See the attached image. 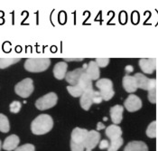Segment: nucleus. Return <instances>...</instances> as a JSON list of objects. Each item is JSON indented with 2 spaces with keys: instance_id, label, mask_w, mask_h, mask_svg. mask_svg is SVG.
<instances>
[{
  "instance_id": "nucleus-1",
  "label": "nucleus",
  "mask_w": 158,
  "mask_h": 151,
  "mask_svg": "<svg viewBox=\"0 0 158 151\" xmlns=\"http://www.w3.org/2000/svg\"><path fill=\"white\" fill-rule=\"evenodd\" d=\"M53 127L52 118L48 114H41L32 121L31 130L35 135H44Z\"/></svg>"
},
{
  "instance_id": "nucleus-2",
  "label": "nucleus",
  "mask_w": 158,
  "mask_h": 151,
  "mask_svg": "<svg viewBox=\"0 0 158 151\" xmlns=\"http://www.w3.org/2000/svg\"><path fill=\"white\" fill-rule=\"evenodd\" d=\"M88 132L89 131L87 129L81 128H75L73 129L71 136V150H85V142Z\"/></svg>"
},
{
  "instance_id": "nucleus-3",
  "label": "nucleus",
  "mask_w": 158,
  "mask_h": 151,
  "mask_svg": "<svg viewBox=\"0 0 158 151\" xmlns=\"http://www.w3.org/2000/svg\"><path fill=\"white\" fill-rule=\"evenodd\" d=\"M67 90L68 92L74 97V98H78V97H81L82 94L85 92L87 90L89 89H93L92 87V81L89 76L84 73L80 79V82L77 85L75 86H67Z\"/></svg>"
},
{
  "instance_id": "nucleus-4",
  "label": "nucleus",
  "mask_w": 158,
  "mask_h": 151,
  "mask_svg": "<svg viewBox=\"0 0 158 151\" xmlns=\"http://www.w3.org/2000/svg\"><path fill=\"white\" fill-rule=\"evenodd\" d=\"M51 64L47 58H30L24 62V69L30 73H42L46 71Z\"/></svg>"
},
{
  "instance_id": "nucleus-5",
  "label": "nucleus",
  "mask_w": 158,
  "mask_h": 151,
  "mask_svg": "<svg viewBox=\"0 0 158 151\" xmlns=\"http://www.w3.org/2000/svg\"><path fill=\"white\" fill-rule=\"evenodd\" d=\"M96 86L99 89V92L103 101H110L113 98L115 91L113 90V83L110 79H100L96 82Z\"/></svg>"
},
{
  "instance_id": "nucleus-6",
  "label": "nucleus",
  "mask_w": 158,
  "mask_h": 151,
  "mask_svg": "<svg viewBox=\"0 0 158 151\" xmlns=\"http://www.w3.org/2000/svg\"><path fill=\"white\" fill-rule=\"evenodd\" d=\"M15 93L22 97V98H28L34 91V82L33 80L30 78H25L23 81L19 82L15 86Z\"/></svg>"
},
{
  "instance_id": "nucleus-7",
  "label": "nucleus",
  "mask_w": 158,
  "mask_h": 151,
  "mask_svg": "<svg viewBox=\"0 0 158 151\" xmlns=\"http://www.w3.org/2000/svg\"><path fill=\"white\" fill-rule=\"evenodd\" d=\"M58 101V96L54 92H50L39 98L35 101V107L39 111H45L54 107Z\"/></svg>"
},
{
  "instance_id": "nucleus-8",
  "label": "nucleus",
  "mask_w": 158,
  "mask_h": 151,
  "mask_svg": "<svg viewBox=\"0 0 158 151\" xmlns=\"http://www.w3.org/2000/svg\"><path fill=\"white\" fill-rule=\"evenodd\" d=\"M135 78L137 82L138 89H142L145 90H149L154 87H156V79H149L142 73H135Z\"/></svg>"
},
{
  "instance_id": "nucleus-9",
  "label": "nucleus",
  "mask_w": 158,
  "mask_h": 151,
  "mask_svg": "<svg viewBox=\"0 0 158 151\" xmlns=\"http://www.w3.org/2000/svg\"><path fill=\"white\" fill-rule=\"evenodd\" d=\"M88 64H84V66L82 68H78L76 70H73L71 72H68L66 77H65V80L66 82L71 85V86H75L79 83L80 82V79L81 77L82 76V74L85 73L86 68H87Z\"/></svg>"
},
{
  "instance_id": "nucleus-10",
  "label": "nucleus",
  "mask_w": 158,
  "mask_h": 151,
  "mask_svg": "<svg viewBox=\"0 0 158 151\" xmlns=\"http://www.w3.org/2000/svg\"><path fill=\"white\" fill-rule=\"evenodd\" d=\"M100 142V134L97 130H90L88 132L85 142V150L92 151Z\"/></svg>"
},
{
  "instance_id": "nucleus-11",
  "label": "nucleus",
  "mask_w": 158,
  "mask_h": 151,
  "mask_svg": "<svg viewBox=\"0 0 158 151\" xmlns=\"http://www.w3.org/2000/svg\"><path fill=\"white\" fill-rule=\"evenodd\" d=\"M124 105L127 111H128L129 112H135V111H139L142 108V101L138 96L130 94L127 97V99L125 101Z\"/></svg>"
},
{
  "instance_id": "nucleus-12",
  "label": "nucleus",
  "mask_w": 158,
  "mask_h": 151,
  "mask_svg": "<svg viewBox=\"0 0 158 151\" xmlns=\"http://www.w3.org/2000/svg\"><path fill=\"white\" fill-rule=\"evenodd\" d=\"M138 64L141 70L146 74H152L156 69V58H142L139 60Z\"/></svg>"
},
{
  "instance_id": "nucleus-13",
  "label": "nucleus",
  "mask_w": 158,
  "mask_h": 151,
  "mask_svg": "<svg viewBox=\"0 0 158 151\" xmlns=\"http://www.w3.org/2000/svg\"><path fill=\"white\" fill-rule=\"evenodd\" d=\"M93 91H94L93 89H89L81 97L80 103L84 111H89L91 105L93 104Z\"/></svg>"
},
{
  "instance_id": "nucleus-14",
  "label": "nucleus",
  "mask_w": 158,
  "mask_h": 151,
  "mask_svg": "<svg viewBox=\"0 0 158 151\" xmlns=\"http://www.w3.org/2000/svg\"><path fill=\"white\" fill-rule=\"evenodd\" d=\"M122 84H123V87L125 89V90L128 93H133L135 91H136V90L138 89L137 82H136L135 76H124L123 81H122Z\"/></svg>"
},
{
  "instance_id": "nucleus-15",
  "label": "nucleus",
  "mask_w": 158,
  "mask_h": 151,
  "mask_svg": "<svg viewBox=\"0 0 158 151\" xmlns=\"http://www.w3.org/2000/svg\"><path fill=\"white\" fill-rule=\"evenodd\" d=\"M123 111H124V107L121 105H115L110 108V118L115 125L120 124L123 119Z\"/></svg>"
},
{
  "instance_id": "nucleus-16",
  "label": "nucleus",
  "mask_w": 158,
  "mask_h": 151,
  "mask_svg": "<svg viewBox=\"0 0 158 151\" xmlns=\"http://www.w3.org/2000/svg\"><path fill=\"white\" fill-rule=\"evenodd\" d=\"M19 142H20V139L18 138V136H16L15 134L10 135L5 139V141L2 145V148L6 151H15L18 148Z\"/></svg>"
},
{
  "instance_id": "nucleus-17",
  "label": "nucleus",
  "mask_w": 158,
  "mask_h": 151,
  "mask_svg": "<svg viewBox=\"0 0 158 151\" xmlns=\"http://www.w3.org/2000/svg\"><path fill=\"white\" fill-rule=\"evenodd\" d=\"M68 65L65 62H59L54 65L53 75L57 80H63L67 74Z\"/></svg>"
},
{
  "instance_id": "nucleus-18",
  "label": "nucleus",
  "mask_w": 158,
  "mask_h": 151,
  "mask_svg": "<svg viewBox=\"0 0 158 151\" xmlns=\"http://www.w3.org/2000/svg\"><path fill=\"white\" fill-rule=\"evenodd\" d=\"M85 73L91 79V81L98 80L99 75H100V73H99V67L98 66L96 62H94V61L89 62V63L88 64V66L86 68Z\"/></svg>"
},
{
  "instance_id": "nucleus-19",
  "label": "nucleus",
  "mask_w": 158,
  "mask_h": 151,
  "mask_svg": "<svg viewBox=\"0 0 158 151\" xmlns=\"http://www.w3.org/2000/svg\"><path fill=\"white\" fill-rule=\"evenodd\" d=\"M106 135L110 140L118 139L122 138L121 128L118 125H110L106 128Z\"/></svg>"
},
{
  "instance_id": "nucleus-20",
  "label": "nucleus",
  "mask_w": 158,
  "mask_h": 151,
  "mask_svg": "<svg viewBox=\"0 0 158 151\" xmlns=\"http://www.w3.org/2000/svg\"><path fill=\"white\" fill-rule=\"evenodd\" d=\"M124 151H148V147L143 141H131L125 147Z\"/></svg>"
},
{
  "instance_id": "nucleus-21",
  "label": "nucleus",
  "mask_w": 158,
  "mask_h": 151,
  "mask_svg": "<svg viewBox=\"0 0 158 151\" xmlns=\"http://www.w3.org/2000/svg\"><path fill=\"white\" fill-rule=\"evenodd\" d=\"M10 129V124L7 117L0 113V131L3 133H7Z\"/></svg>"
},
{
  "instance_id": "nucleus-22",
  "label": "nucleus",
  "mask_w": 158,
  "mask_h": 151,
  "mask_svg": "<svg viewBox=\"0 0 158 151\" xmlns=\"http://www.w3.org/2000/svg\"><path fill=\"white\" fill-rule=\"evenodd\" d=\"M123 143H124V139L122 138L114 139V140H110V147L108 149V151H118L122 147Z\"/></svg>"
},
{
  "instance_id": "nucleus-23",
  "label": "nucleus",
  "mask_w": 158,
  "mask_h": 151,
  "mask_svg": "<svg viewBox=\"0 0 158 151\" xmlns=\"http://www.w3.org/2000/svg\"><path fill=\"white\" fill-rule=\"evenodd\" d=\"M146 136L150 139H155L156 137V121H153L146 128Z\"/></svg>"
},
{
  "instance_id": "nucleus-24",
  "label": "nucleus",
  "mask_w": 158,
  "mask_h": 151,
  "mask_svg": "<svg viewBox=\"0 0 158 151\" xmlns=\"http://www.w3.org/2000/svg\"><path fill=\"white\" fill-rule=\"evenodd\" d=\"M21 59H6V58H0V69H6L12 64L18 63Z\"/></svg>"
},
{
  "instance_id": "nucleus-25",
  "label": "nucleus",
  "mask_w": 158,
  "mask_h": 151,
  "mask_svg": "<svg viewBox=\"0 0 158 151\" xmlns=\"http://www.w3.org/2000/svg\"><path fill=\"white\" fill-rule=\"evenodd\" d=\"M21 107H22V105H21L20 101H15L10 104L9 109H10V111L12 113H18L20 111V110H21Z\"/></svg>"
},
{
  "instance_id": "nucleus-26",
  "label": "nucleus",
  "mask_w": 158,
  "mask_h": 151,
  "mask_svg": "<svg viewBox=\"0 0 158 151\" xmlns=\"http://www.w3.org/2000/svg\"><path fill=\"white\" fill-rule=\"evenodd\" d=\"M148 100L151 103H156V87H154L148 90Z\"/></svg>"
},
{
  "instance_id": "nucleus-27",
  "label": "nucleus",
  "mask_w": 158,
  "mask_h": 151,
  "mask_svg": "<svg viewBox=\"0 0 158 151\" xmlns=\"http://www.w3.org/2000/svg\"><path fill=\"white\" fill-rule=\"evenodd\" d=\"M15 151H35V148L32 144H24L21 147H18Z\"/></svg>"
},
{
  "instance_id": "nucleus-28",
  "label": "nucleus",
  "mask_w": 158,
  "mask_h": 151,
  "mask_svg": "<svg viewBox=\"0 0 158 151\" xmlns=\"http://www.w3.org/2000/svg\"><path fill=\"white\" fill-rule=\"evenodd\" d=\"M95 62H96L98 67L104 68L110 63V59L109 58H97Z\"/></svg>"
},
{
  "instance_id": "nucleus-29",
  "label": "nucleus",
  "mask_w": 158,
  "mask_h": 151,
  "mask_svg": "<svg viewBox=\"0 0 158 151\" xmlns=\"http://www.w3.org/2000/svg\"><path fill=\"white\" fill-rule=\"evenodd\" d=\"M103 101V98L100 94L99 91H97V90H94L93 91V103L95 104H99L101 103V101Z\"/></svg>"
},
{
  "instance_id": "nucleus-30",
  "label": "nucleus",
  "mask_w": 158,
  "mask_h": 151,
  "mask_svg": "<svg viewBox=\"0 0 158 151\" xmlns=\"http://www.w3.org/2000/svg\"><path fill=\"white\" fill-rule=\"evenodd\" d=\"M99 149H109V147H110V142L107 140V139H103V140H101L100 142H99Z\"/></svg>"
},
{
  "instance_id": "nucleus-31",
  "label": "nucleus",
  "mask_w": 158,
  "mask_h": 151,
  "mask_svg": "<svg viewBox=\"0 0 158 151\" xmlns=\"http://www.w3.org/2000/svg\"><path fill=\"white\" fill-rule=\"evenodd\" d=\"M64 60H65L66 62H73V61L80 62V61H82L83 58H64Z\"/></svg>"
},
{
  "instance_id": "nucleus-32",
  "label": "nucleus",
  "mask_w": 158,
  "mask_h": 151,
  "mask_svg": "<svg viewBox=\"0 0 158 151\" xmlns=\"http://www.w3.org/2000/svg\"><path fill=\"white\" fill-rule=\"evenodd\" d=\"M133 66H131V65H127V67H126V71H127V73H132L133 72Z\"/></svg>"
},
{
  "instance_id": "nucleus-33",
  "label": "nucleus",
  "mask_w": 158,
  "mask_h": 151,
  "mask_svg": "<svg viewBox=\"0 0 158 151\" xmlns=\"http://www.w3.org/2000/svg\"><path fill=\"white\" fill-rule=\"evenodd\" d=\"M104 128H105V126H104L101 122H98V126H97L98 130H101V129H103Z\"/></svg>"
},
{
  "instance_id": "nucleus-34",
  "label": "nucleus",
  "mask_w": 158,
  "mask_h": 151,
  "mask_svg": "<svg viewBox=\"0 0 158 151\" xmlns=\"http://www.w3.org/2000/svg\"><path fill=\"white\" fill-rule=\"evenodd\" d=\"M1 148H2V143H1V140H0V150H1Z\"/></svg>"
}]
</instances>
